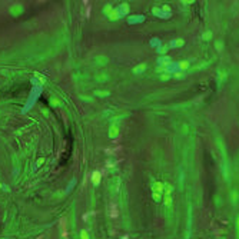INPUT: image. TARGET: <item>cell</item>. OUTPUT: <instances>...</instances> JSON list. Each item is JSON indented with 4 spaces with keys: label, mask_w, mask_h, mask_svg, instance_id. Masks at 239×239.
<instances>
[{
    "label": "cell",
    "mask_w": 239,
    "mask_h": 239,
    "mask_svg": "<svg viewBox=\"0 0 239 239\" xmlns=\"http://www.w3.org/2000/svg\"><path fill=\"white\" fill-rule=\"evenodd\" d=\"M100 176H102V175H100V172H98V170H95L92 173V182L95 185H99V183H100Z\"/></svg>",
    "instance_id": "obj_1"
},
{
    "label": "cell",
    "mask_w": 239,
    "mask_h": 239,
    "mask_svg": "<svg viewBox=\"0 0 239 239\" xmlns=\"http://www.w3.org/2000/svg\"><path fill=\"white\" fill-rule=\"evenodd\" d=\"M80 236H82V239H89V238H87V234H86V232H85V231L82 232V235H80Z\"/></svg>",
    "instance_id": "obj_2"
}]
</instances>
